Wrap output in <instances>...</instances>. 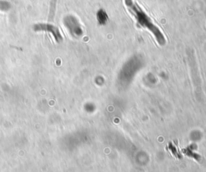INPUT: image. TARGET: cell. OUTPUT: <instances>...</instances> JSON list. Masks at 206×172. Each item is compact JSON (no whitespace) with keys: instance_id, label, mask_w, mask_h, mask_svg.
<instances>
[{"instance_id":"obj_1","label":"cell","mask_w":206,"mask_h":172,"mask_svg":"<svg viewBox=\"0 0 206 172\" xmlns=\"http://www.w3.org/2000/svg\"><path fill=\"white\" fill-rule=\"evenodd\" d=\"M35 30L36 31H48V32H50L53 33V36L55 37L56 39L57 40V42L59 41L60 39H61V37H60V34L59 30H58L57 28H55V27H53V28L52 30L50 29H48V24H38L35 27Z\"/></svg>"},{"instance_id":"obj_2","label":"cell","mask_w":206,"mask_h":172,"mask_svg":"<svg viewBox=\"0 0 206 172\" xmlns=\"http://www.w3.org/2000/svg\"><path fill=\"white\" fill-rule=\"evenodd\" d=\"M56 4H57V0H51L50 7H49V13H48V22H53L54 17H55L56 12Z\"/></svg>"},{"instance_id":"obj_3","label":"cell","mask_w":206,"mask_h":172,"mask_svg":"<svg viewBox=\"0 0 206 172\" xmlns=\"http://www.w3.org/2000/svg\"><path fill=\"white\" fill-rule=\"evenodd\" d=\"M182 151H183V153L185 154V155L190 157V158H194L195 160L199 161L200 159H201V156H200L199 154H196V153H194V152H192L190 147H188L187 148H185V149H184Z\"/></svg>"},{"instance_id":"obj_4","label":"cell","mask_w":206,"mask_h":172,"mask_svg":"<svg viewBox=\"0 0 206 172\" xmlns=\"http://www.w3.org/2000/svg\"><path fill=\"white\" fill-rule=\"evenodd\" d=\"M167 148H168V150H169L170 151H171V153H172V154H173L175 157H176V158H179V159H180L181 155L180 154V153L178 152V150H177V147H175L174 145L172 144V142H170L169 144H168V147H167Z\"/></svg>"}]
</instances>
